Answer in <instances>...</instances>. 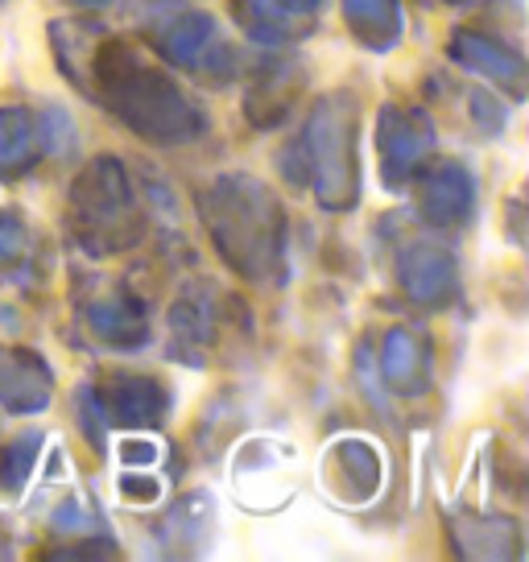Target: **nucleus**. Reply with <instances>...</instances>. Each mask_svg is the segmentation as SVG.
<instances>
[{
  "label": "nucleus",
  "instance_id": "6e6552de",
  "mask_svg": "<svg viewBox=\"0 0 529 562\" xmlns=\"http://www.w3.org/2000/svg\"><path fill=\"white\" fill-rule=\"evenodd\" d=\"M88 323L95 339H104L108 348H142L149 339V323H145V311L133 299V290L100 294V302L88 306Z\"/></svg>",
  "mask_w": 529,
  "mask_h": 562
},
{
  "label": "nucleus",
  "instance_id": "a211bd4d",
  "mask_svg": "<svg viewBox=\"0 0 529 562\" xmlns=\"http://www.w3.org/2000/svg\"><path fill=\"white\" fill-rule=\"evenodd\" d=\"M124 459H128V463H133V459L149 463V459H154V447H149L145 439H137V447H133V439H128V447H124Z\"/></svg>",
  "mask_w": 529,
  "mask_h": 562
},
{
  "label": "nucleus",
  "instance_id": "6ab92c4d",
  "mask_svg": "<svg viewBox=\"0 0 529 562\" xmlns=\"http://www.w3.org/2000/svg\"><path fill=\"white\" fill-rule=\"evenodd\" d=\"M278 4H282V9H290V13L299 18V13H311L318 0H278Z\"/></svg>",
  "mask_w": 529,
  "mask_h": 562
},
{
  "label": "nucleus",
  "instance_id": "9d476101",
  "mask_svg": "<svg viewBox=\"0 0 529 562\" xmlns=\"http://www.w3.org/2000/svg\"><path fill=\"white\" fill-rule=\"evenodd\" d=\"M418 207H423L430 224H459L472 211V175L463 166H455V161L435 166L423 182Z\"/></svg>",
  "mask_w": 529,
  "mask_h": 562
},
{
  "label": "nucleus",
  "instance_id": "39448f33",
  "mask_svg": "<svg viewBox=\"0 0 529 562\" xmlns=\"http://www.w3.org/2000/svg\"><path fill=\"white\" fill-rule=\"evenodd\" d=\"M91 397L108 418L124 422V426H158L166 418V389L154 376L112 372L104 385L91 389Z\"/></svg>",
  "mask_w": 529,
  "mask_h": 562
},
{
  "label": "nucleus",
  "instance_id": "9b49d317",
  "mask_svg": "<svg viewBox=\"0 0 529 562\" xmlns=\"http://www.w3.org/2000/svg\"><path fill=\"white\" fill-rule=\"evenodd\" d=\"M42 145H46L42 116L25 112V108H4L0 112V175H25L42 158Z\"/></svg>",
  "mask_w": 529,
  "mask_h": 562
},
{
  "label": "nucleus",
  "instance_id": "ddd939ff",
  "mask_svg": "<svg viewBox=\"0 0 529 562\" xmlns=\"http://www.w3.org/2000/svg\"><path fill=\"white\" fill-rule=\"evenodd\" d=\"M455 58L463 67L472 70H484V75H493V79H505V83H521V75H526V63H521V54L517 50H505L500 42H488V37L480 34H459L455 37Z\"/></svg>",
  "mask_w": 529,
  "mask_h": 562
},
{
  "label": "nucleus",
  "instance_id": "dca6fc26",
  "mask_svg": "<svg viewBox=\"0 0 529 562\" xmlns=\"http://www.w3.org/2000/svg\"><path fill=\"white\" fill-rule=\"evenodd\" d=\"M30 252V232L21 224L18 215L0 211V265H13Z\"/></svg>",
  "mask_w": 529,
  "mask_h": 562
},
{
  "label": "nucleus",
  "instance_id": "7ed1b4c3",
  "mask_svg": "<svg viewBox=\"0 0 529 562\" xmlns=\"http://www.w3.org/2000/svg\"><path fill=\"white\" fill-rule=\"evenodd\" d=\"M71 228L88 252H121L142 236V211L121 161H91L71 187Z\"/></svg>",
  "mask_w": 529,
  "mask_h": 562
},
{
  "label": "nucleus",
  "instance_id": "423d86ee",
  "mask_svg": "<svg viewBox=\"0 0 529 562\" xmlns=\"http://www.w3.org/2000/svg\"><path fill=\"white\" fill-rule=\"evenodd\" d=\"M376 145H381V161H385L389 178H406L418 170L435 145V128L426 116L406 112V108H385L381 128H376Z\"/></svg>",
  "mask_w": 529,
  "mask_h": 562
},
{
  "label": "nucleus",
  "instance_id": "f3484780",
  "mask_svg": "<svg viewBox=\"0 0 529 562\" xmlns=\"http://www.w3.org/2000/svg\"><path fill=\"white\" fill-rule=\"evenodd\" d=\"M121 492L128 496V501H142V505L158 501V484H154V480H124Z\"/></svg>",
  "mask_w": 529,
  "mask_h": 562
},
{
  "label": "nucleus",
  "instance_id": "2eb2a0df",
  "mask_svg": "<svg viewBox=\"0 0 529 562\" xmlns=\"http://www.w3.org/2000/svg\"><path fill=\"white\" fill-rule=\"evenodd\" d=\"M37 447H42V439H37V435H25V439L9 442V447L0 451V484H4V488H21V484L34 475Z\"/></svg>",
  "mask_w": 529,
  "mask_h": 562
},
{
  "label": "nucleus",
  "instance_id": "4468645a",
  "mask_svg": "<svg viewBox=\"0 0 529 562\" xmlns=\"http://www.w3.org/2000/svg\"><path fill=\"white\" fill-rule=\"evenodd\" d=\"M344 13L352 21L356 37H364L372 50H389L402 34L397 0H344Z\"/></svg>",
  "mask_w": 529,
  "mask_h": 562
},
{
  "label": "nucleus",
  "instance_id": "20e7f679",
  "mask_svg": "<svg viewBox=\"0 0 529 562\" xmlns=\"http://www.w3.org/2000/svg\"><path fill=\"white\" fill-rule=\"evenodd\" d=\"M302 158L318 182V199L327 207H352L356 203V104L352 95H327L318 100L315 116L302 137Z\"/></svg>",
  "mask_w": 529,
  "mask_h": 562
},
{
  "label": "nucleus",
  "instance_id": "0eeeda50",
  "mask_svg": "<svg viewBox=\"0 0 529 562\" xmlns=\"http://www.w3.org/2000/svg\"><path fill=\"white\" fill-rule=\"evenodd\" d=\"M50 372L34 351L0 348V405L13 414H37L50 402Z\"/></svg>",
  "mask_w": 529,
  "mask_h": 562
},
{
  "label": "nucleus",
  "instance_id": "f257e3e1",
  "mask_svg": "<svg viewBox=\"0 0 529 562\" xmlns=\"http://www.w3.org/2000/svg\"><path fill=\"white\" fill-rule=\"evenodd\" d=\"M91 75H95V100H104L128 128H137L149 140H187L203 133L199 108L161 75L145 67L133 46L124 42H95L91 54Z\"/></svg>",
  "mask_w": 529,
  "mask_h": 562
},
{
  "label": "nucleus",
  "instance_id": "1a4fd4ad",
  "mask_svg": "<svg viewBox=\"0 0 529 562\" xmlns=\"http://www.w3.org/2000/svg\"><path fill=\"white\" fill-rule=\"evenodd\" d=\"M402 285H406V294L414 302L442 306L455 294V261H451V252L430 245L406 248L402 252Z\"/></svg>",
  "mask_w": 529,
  "mask_h": 562
},
{
  "label": "nucleus",
  "instance_id": "f03ea898",
  "mask_svg": "<svg viewBox=\"0 0 529 562\" xmlns=\"http://www.w3.org/2000/svg\"><path fill=\"white\" fill-rule=\"evenodd\" d=\"M203 220H207L215 245L236 273H245L252 281L278 273L285 245V220L278 199L264 191L261 182H252L245 175L220 178L212 191L203 194Z\"/></svg>",
  "mask_w": 529,
  "mask_h": 562
},
{
  "label": "nucleus",
  "instance_id": "f8f14e48",
  "mask_svg": "<svg viewBox=\"0 0 529 562\" xmlns=\"http://www.w3.org/2000/svg\"><path fill=\"white\" fill-rule=\"evenodd\" d=\"M381 369H385V381L397 393H423L430 385V344L423 335L406 331V327L389 331Z\"/></svg>",
  "mask_w": 529,
  "mask_h": 562
}]
</instances>
